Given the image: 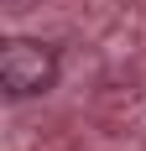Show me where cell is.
<instances>
[{
    "mask_svg": "<svg viewBox=\"0 0 146 151\" xmlns=\"http://www.w3.org/2000/svg\"><path fill=\"white\" fill-rule=\"evenodd\" d=\"M0 83L11 99H31V94H47L58 83V58H52V47L42 42H26V37H16V42L0 47Z\"/></svg>",
    "mask_w": 146,
    "mask_h": 151,
    "instance_id": "6da1fadb",
    "label": "cell"
}]
</instances>
